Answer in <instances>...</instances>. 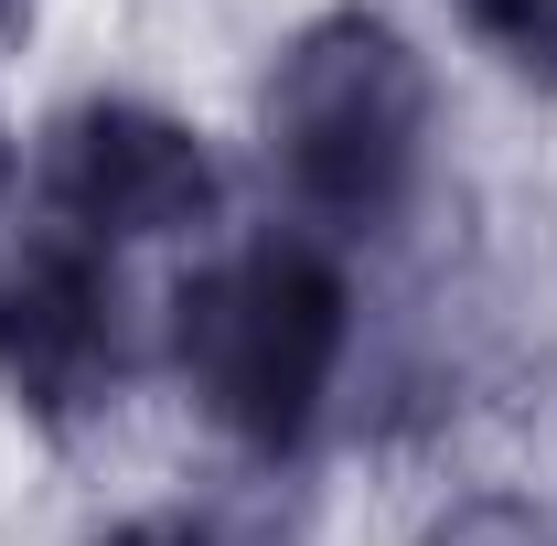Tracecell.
Instances as JSON below:
<instances>
[{
	"instance_id": "4",
	"label": "cell",
	"mask_w": 557,
	"mask_h": 546,
	"mask_svg": "<svg viewBox=\"0 0 557 546\" xmlns=\"http://www.w3.org/2000/svg\"><path fill=\"white\" fill-rule=\"evenodd\" d=\"M139 375V311L108 247H75L54 225L0 247V386L44 429L119 408V386Z\"/></svg>"
},
{
	"instance_id": "5",
	"label": "cell",
	"mask_w": 557,
	"mask_h": 546,
	"mask_svg": "<svg viewBox=\"0 0 557 546\" xmlns=\"http://www.w3.org/2000/svg\"><path fill=\"white\" fill-rule=\"evenodd\" d=\"M97 546H289V536H269L236 504H150V514H119Z\"/></svg>"
},
{
	"instance_id": "2",
	"label": "cell",
	"mask_w": 557,
	"mask_h": 546,
	"mask_svg": "<svg viewBox=\"0 0 557 546\" xmlns=\"http://www.w3.org/2000/svg\"><path fill=\"white\" fill-rule=\"evenodd\" d=\"M258 129L311 236H386L429 172V65L386 11H322L278 44Z\"/></svg>"
},
{
	"instance_id": "1",
	"label": "cell",
	"mask_w": 557,
	"mask_h": 546,
	"mask_svg": "<svg viewBox=\"0 0 557 546\" xmlns=\"http://www.w3.org/2000/svg\"><path fill=\"white\" fill-rule=\"evenodd\" d=\"M344 353L354 289L322 236H247L172 289V375L247 461L311 450V429L344 386Z\"/></svg>"
},
{
	"instance_id": "6",
	"label": "cell",
	"mask_w": 557,
	"mask_h": 546,
	"mask_svg": "<svg viewBox=\"0 0 557 546\" xmlns=\"http://www.w3.org/2000/svg\"><path fill=\"white\" fill-rule=\"evenodd\" d=\"M461 22H472L515 75L557 86V0H461Z\"/></svg>"
},
{
	"instance_id": "3",
	"label": "cell",
	"mask_w": 557,
	"mask_h": 546,
	"mask_svg": "<svg viewBox=\"0 0 557 546\" xmlns=\"http://www.w3.org/2000/svg\"><path fill=\"white\" fill-rule=\"evenodd\" d=\"M33 204H44L54 236L129 258V247H161V236L214 225L225 172H214V150H205L194 119H172L150 97H75L33 139Z\"/></svg>"
},
{
	"instance_id": "7",
	"label": "cell",
	"mask_w": 557,
	"mask_h": 546,
	"mask_svg": "<svg viewBox=\"0 0 557 546\" xmlns=\"http://www.w3.org/2000/svg\"><path fill=\"white\" fill-rule=\"evenodd\" d=\"M429 546H557V514H525V504H461Z\"/></svg>"
},
{
	"instance_id": "9",
	"label": "cell",
	"mask_w": 557,
	"mask_h": 546,
	"mask_svg": "<svg viewBox=\"0 0 557 546\" xmlns=\"http://www.w3.org/2000/svg\"><path fill=\"white\" fill-rule=\"evenodd\" d=\"M0 194H11V139H0Z\"/></svg>"
},
{
	"instance_id": "8",
	"label": "cell",
	"mask_w": 557,
	"mask_h": 546,
	"mask_svg": "<svg viewBox=\"0 0 557 546\" xmlns=\"http://www.w3.org/2000/svg\"><path fill=\"white\" fill-rule=\"evenodd\" d=\"M22 11H33V0H0V44H11V33H22Z\"/></svg>"
}]
</instances>
